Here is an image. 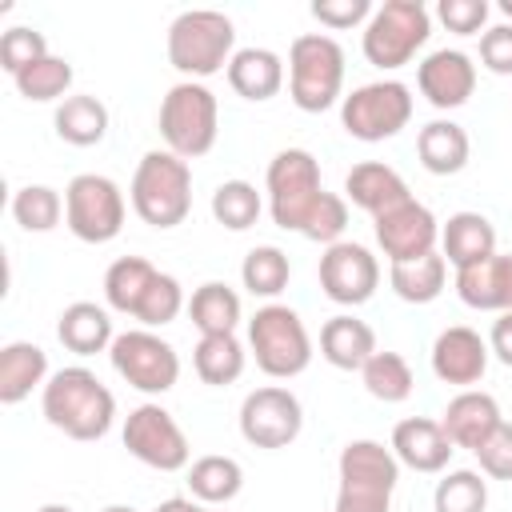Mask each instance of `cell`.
<instances>
[{"label":"cell","mask_w":512,"mask_h":512,"mask_svg":"<svg viewBox=\"0 0 512 512\" xmlns=\"http://www.w3.org/2000/svg\"><path fill=\"white\" fill-rule=\"evenodd\" d=\"M56 336H60V344L68 348V352H76V356H96V352H104V348H112V316H108V308H100V304H92V300H76V304H68L64 312H60V320H56Z\"/></svg>","instance_id":"26"},{"label":"cell","mask_w":512,"mask_h":512,"mask_svg":"<svg viewBox=\"0 0 512 512\" xmlns=\"http://www.w3.org/2000/svg\"><path fill=\"white\" fill-rule=\"evenodd\" d=\"M440 424H444V432H448V440H452L456 448L476 452V448L504 424V416H500L496 396H488V392H480V388H464V392H456V396L448 400Z\"/></svg>","instance_id":"20"},{"label":"cell","mask_w":512,"mask_h":512,"mask_svg":"<svg viewBox=\"0 0 512 512\" xmlns=\"http://www.w3.org/2000/svg\"><path fill=\"white\" fill-rule=\"evenodd\" d=\"M444 280H448V260L440 252H428L408 264H392V272H388L392 292L408 304H432L444 292Z\"/></svg>","instance_id":"32"},{"label":"cell","mask_w":512,"mask_h":512,"mask_svg":"<svg viewBox=\"0 0 512 512\" xmlns=\"http://www.w3.org/2000/svg\"><path fill=\"white\" fill-rule=\"evenodd\" d=\"M480 64L492 76H512V24H492L480 36Z\"/></svg>","instance_id":"46"},{"label":"cell","mask_w":512,"mask_h":512,"mask_svg":"<svg viewBox=\"0 0 512 512\" xmlns=\"http://www.w3.org/2000/svg\"><path fill=\"white\" fill-rule=\"evenodd\" d=\"M372 352H376V332L348 312L332 316L320 328V356L340 372H360L372 360Z\"/></svg>","instance_id":"24"},{"label":"cell","mask_w":512,"mask_h":512,"mask_svg":"<svg viewBox=\"0 0 512 512\" xmlns=\"http://www.w3.org/2000/svg\"><path fill=\"white\" fill-rule=\"evenodd\" d=\"M488 352L504 364V368H512V312H500L496 320H492V332H488Z\"/></svg>","instance_id":"47"},{"label":"cell","mask_w":512,"mask_h":512,"mask_svg":"<svg viewBox=\"0 0 512 512\" xmlns=\"http://www.w3.org/2000/svg\"><path fill=\"white\" fill-rule=\"evenodd\" d=\"M336 512H392L400 460L380 440H348L336 460Z\"/></svg>","instance_id":"4"},{"label":"cell","mask_w":512,"mask_h":512,"mask_svg":"<svg viewBox=\"0 0 512 512\" xmlns=\"http://www.w3.org/2000/svg\"><path fill=\"white\" fill-rule=\"evenodd\" d=\"M300 428H304V408L280 384H264L248 392L240 404V436L252 448H288L300 436Z\"/></svg>","instance_id":"14"},{"label":"cell","mask_w":512,"mask_h":512,"mask_svg":"<svg viewBox=\"0 0 512 512\" xmlns=\"http://www.w3.org/2000/svg\"><path fill=\"white\" fill-rule=\"evenodd\" d=\"M192 368L212 388L236 384L240 372H244V344L236 340V332H228V336H200L196 348H192Z\"/></svg>","instance_id":"33"},{"label":"cell","mask_w":512,"mask_h":512,"mask_svg":"<svg viewBox=\"0 0 512 512\" xmlns=\"http://www.w3.org/2000/svg\"><path fill=\"white\" fill-rule=\"evenodd\" d=\"M432 508L436 512H484L488 508V480H484V472H472V468L448 472L436 484V492H432Z\"/></svg>","instance_id":"40"},{"label":"cell","mask_w":512,"mask_h":512,"mask_svg":"<svg viewBox=\"0 0 512 512\" xmlns=\"http://www.w3.org/2000/svg\"><path fill=\"white\" fill-rule=\"evenodd\" d=\"M188 488H192V500L200 504H228L244 488V468L232 456H216V452L200 456L188 468Z\"/></svg>","instance_id":"34"},{"label":"cell","mask_w":512,"mask_h":512,"mask_svg":"<svg viewBox=\"0 0 512 512\" xmlns=\"http://www.w3.org/2000/svg\"><path fill=\"white\" fill-rule=\"evenodd\" d=\"M372 4L368 0H312V16L332 28V32H344V28H356L360 20H372Z\"/></svg>","instance_id":"45"},{"label":"cell","mask_w":512,"mask_h":512,"mask_svg":"<svg viewBox=\"0 0 512 512\" xmlns=\"http://www.w3.org/2000/svg\"><path fill=\"white\" fill-rule=\"evenodd\" d=\"M100 512H136L132 504H108V508H100Z\"/></svg>","instance_id":"49"},{"label":"cell","mask_w":512,"mask_h":512,"mask_svg":"<svg viewBox=\"0 0 512 512\" xmlns=\"http://www.w3.org/2000/svg\"><path fill=\"white\" fill-rule=\"evenodd\" d=\"M156 512H204V508H200V500H188V496H168V500H164Z\"/></svg>","instance_id":"48"},{"label":"cell","mask_w":512,"mask_h":512,"mask_svg":"<svg viewBox=\"0 0 512 512\" xmlns=\"http://www.w3.org/2000/svg\"><path fill=\"white\" fill-rule=\"evenodd\" d=\"M412 120V92L400 80H372L352 88V96L340 100V124L352 140L380 144L392 140Z\"/></svg>","instance_id":"10"},{"label":"cell","mask_w":512,"mask_h":512,"mask_svg":"<svg viewBox=\"0 0 512 512\" xmlns=\"http://www.w3.org/2000/svg\"><path fill=\"white\" fill-rule=\"evenodd\" d=\"M232 44H236L232 20L212 8H188L168 24V64L184 80H204L228 68L236 56Z\"/></svg>","instance_id":"5"},{"label":"cell","mask_w":512,"mask_h":512,"mask_svg":"<svg viewBox=\"0 0 512 512\" xmlns=\"http://www.w3.org/2000/svg\"><path fill=\"white\" fill-rule=\"evenodd\" d=\"M248 348L256 356V368L272 380H292L312 364V336L296 308L288 304H264L248 320Z\"/></svg>","instance_id":"7"},{"label":"cell","mask_w":512,"mask_h":512,"mask_svg":"<svg viewBox=\"0 0 512 512\" xmlns=\"http://www.w3.org/2000/svg\"><path fill=\"white\" fill-rule=\"evenodd\" d=\"M456 296L480 312H512V252H496L484 264L456 272Z\"/></svg>","instance_id":"21"},{"label":"cell","mask_w":512,"mask_h":512,"mask_svg":"<svg viewBox=\"0 0 512 512\" xmlns=\"http://www.w3.org/2000/svg\"><path fill=\"white\" fill-rule=\"evenodd\" d=\"M204 512H212V508H204Z\"/></svg>","instance_id":"52"},{"label":"cell","mask_w":512,"mask_h":512,"mask_svg":"<svg viewBox=\"0 0 512 512\" xmlns=\"http://www.w3.org/2000/svg\"><path fill=\"white\" fill-rule=\"evenodd\" d=\"M268 212L272 224L284 232H300L316 244H336L348 228V204L344 196L328 192L320 184V164L308 148H284L268 160L264 176Z\"/></svg>","instance_id":"1"},{"label":"cell","mask_w":512,"mask_h":512,"mask_svg":"<svg viewBox=\"0 0 512 512\" xmlns=\"http://www.w3.org/2000/svg\"><path fill=\"white\" fill-rule=\"evenodd\" d=\"M132 208L152 228H176L192 212V168L176 152H144V160L132 172Z\"/></svg>","instance_id":"3"},{"label":"cell","mask_w":512,"mask_h":512,"mask_svg":"<svg viewBox=\"0 0 512 512\" xmlns=\"http://www.w3.org/2000/svg\"><path fill=\"white\" fill-rule=\"evenodd\" d=\"M44 56H48V40H44V32H36L28 24H16L0 36V68L8 76H20L24 68H32Z\"/></svg>","instance_id":"41"},{"label":"cell","mask_w":512,"mask_h":512,"mask_svg":"<svg viewBox=\"0 0 512 512\" xmlns=\"http://www.w3.org/2000/svg\"><path fill=\"white\" fill-rule=\"evenodd\" d=\"M288 276H292V264H288V256H284L276 244H256V248L244 256V264H240L244 288H248L252 296H264V300L280 296V292L288 288Z\"/></svg>","instance_id":"36"},{"label":"cell","mask_w":512,"mask_h":512,"mask_svg":"<svg viewBox=\"0 0 512 512\" xmlns=\"http://www.w3.org/2000/svg\"><path fill=\"white\" fill-rule=\"evenodd\" d=\"M216 132H220V104H216L212 88L200 80L172 84L160 104V136H164L168 152H176L180 160H196V156L212 152Z\"/></svg>","instance_id":"8"},{"label":"cell","mask_w":512,"mask_h":512,"mask_svg":"<svg viewBox=\"0 0 512 512\" xmlns=\"http://www.w3.org/2000/svg\"><path fill=\"white\" fill-rule=\"evenodd\" d=\"M180 308H184V288H180V280L168 276V272H160V276L152 280V288H148V296H144L136 320H140L144 328H164V324H172V320L180 316Z\"/></svg>","instance_id":"42"},{"label":"cell","mask_w":512,"mask_h":512,"mask_svg":"<svg viewBox=\"0 0 512 512\" xmlns=\"http://www.w3.org/2000/svg\"><path fill=\"white\" fill-rule=\"evenodd\" d=\"M48 352L32 340H12L0 348V404H20L36 384H48Z\"/></svg>","instance_id":"28"},{"label":"cell","mask_w":512,"mask_h":512,"mask_svg":"<svg viewBox=\"0 0 512 512\" xmlns=\"http://www.w3.org/2000/svg\"><path fill=\"white\" fill-rule=\"evenodd\" d=\"M344 88V48L324 32H304L288 48V96L300 112H324Z\"/></svg>","instance_id":"6"},{"label":"cell","mask_w":512,"mask_h":512,"mask_svg":"<svg viewBox=\"0 0 512 512\" xmlns=\"http://www.w3.org/2000/svg\"><path fill=\"white\" fill-rule=\"evenodd\" d=\"M156 276L160 272L144 256H120V260H112L108 272H104V300H108V308H116V312H124V316L136 320V312H140V304H144V296H148V288H152Z\"/></svg>","instance_id":"29"},{"label":"cell","mask_w":512,"mask_h":512,"mask_svg":"<svg viewBox=\"0 0 512 512\" xmlns=\"http://www.w3.org/2000/svg\"><path fill=\"white\" fill-rule=\"evenodd\" d=\"M416 156H420L424 172L456 176L472 156V140L456 120H428L416 136Z\"/></svg>","instance_id":"25"},{"label":"cell","mask_w":512,"mask_h":512,"mask_svg":"<svg viewBox=\"0 0 512 512\" xmlns=\"http://www.w3.org/2000/svg\"><path fill=\"white\" fill-rule=\"evenodd\" d=\"M488 356H492V352H488V340H480L476 328L452 324V328H444V332L436 336V344H432V372H436V380H444V384L472 388V384L484 380Z\"/></svg>","instance_id":"18"},{"label":"cell","mask_w":512,"mask_h":512,"mask_svg":"<svg viewBox=\"0 0 512 512\" xmlns=\"http://www.w3.org/2000/svg\"><path fill=\"white\" fill-rule=\"evenodd\" d=\"M500 12L508 16V24H512V0H500Z\"/></svg>","instance_id":"51"},{"label":"cell","mask_w":512,"mask_h":512,"mask_svg":"<svg viewBox=\"0 0 512 512\" xmlns=\"http://www.w3.org/2000/svg\"><path fill=\"white\" fill-rule=\"evenodd\" d=\"M260 208H264V200H260L256 184H248V180H224V184L212 192V216H216V224H224L228 232L252 228V224L260 220Z\"/></svg>","instance_id":"39"},{"label":"cell","mask_w":512,"mask_h":512,"mask_svg":"<svg viewBox=\"0 0 512 512\" xmlns=\"http://www.w3.org/2000/svg\"><path fill=\"white\" fill-rule=\"evenodd\" d=\"M56 136L72 148H92L104 140L108 132V108L96 100V96H68L56 104Z\"/></svg>","instance_id":"31"},{"label":"cell","mask_w":512,"mask_h":512,"mask_svg":"<svg viewBox=\"0 0 512 512\" xmlns=\"http://www.w3.org/2000/svg\"><path fill=\"white\" fill-rule=\"evenodd\" d=\"M432 36V16L420 0H384L364 24V56L368 64L392 72L404 68Z\"/></svg>","instance_id":"9"},{"label":"cell","mask_w":512,"mask_h":512,"mask_svg":"<svg viewBox=\"0 0 512 512\" xmlns=\"http://www.w3.org/2000/svg\"><path fill=\"white\" fill-rule=\"evenodd\" d=\"M488 0H440L436 16L456 36H484L488 32Z\"/></svg>","instance_id":"43"},{"label":"cell","mask_w":512,"mask_h":512,"mask_svg":"<svg viewBox=\"0 0 512 512\" xmlns=\"http://www.w3.org/2000/svg\"><path fill=\"white\" fill-rule=\"evenodd\" d=\"M16 92L24 100H36V104H52V100H68V88H72V64L64 56H44L36 60L32 68H24L20 76H12Z\"/></svg>","instance_id":"37"},{"label":"cell","mask_w":512,"mask_h":512,"mask_svg":"<svg viewBox=\"0 0 512 512\" xmlns=\"http://www.w3.org/2000/svg\"><path fill=\"white\" fill-rule=\"evenodd\" d=\"M36 512H72L68 504H44V508H36Z\"/></svg>","instance_id":"50"},{"label":"cell","mask_w":512,"mask_h":512,"mask_svg":"<svg viewBox=\"0 0 512 512\" xmlns=\"http://www.w3.org/2000/svg\"><path fill=\"white\" fill-rule=\"evenodd\" d=\"M392 452L400 464H408L412 472H444L456 444L448 440L440 420L428 416H408L392 428Z\"/></svg>","instance_id":"19"},{"label":"cell","mask_w":512,"mask_h":512,"mask_svg":"<svg viewBox=\"0 0 512 512\" xmlns=\"http://www.w3.org/2000/svg\"><path fill=\"white\" fill-rule=\"evenodd\" d=\"M188 320L200 336H228L240 324V296L224 280H208L188 300Z\"/></svg>","instance_id":"30"},{"label":"cell","mask_w":512,"mask_h":512,"mask_svg":"<svg viewBox=\"0 0 512 512\" xmlns=\"http://www.w3.org/2000/svg\"><path fill=\"white\" fill-rule=\"evenodd\" d=\"M40 408L56 432H64L72 440H100L112 428L116 396L104 388V380L96 372L72 364V368H60L48 376Z\"/></svg>","instance_id":"2"},{"label":"cell","mask_w":512,"mask_h":512,"mask_svg":"<svg viewBox=\"0 0 512 512\" xmlns=\"http://www.w3.org/2000/svg\"><path fill=\"white\" fill-rule=\"evenodd\" d=\"M344 192H348V200H352L356 208H364L372 220L384 216V212H392V208H400L404 200H412L404 176H400L396 168L380 164V160L352 164V172L344 176Z\"/></svg>","instance_id":"22"},{"label":"cell","mask_w":512,"mask_h":512,"mask_svg":"<svg viewBox=\"0 0 512 512\" xmlns=\"http://www.w3.org/2000/svg\"><path fill=\"white\" fill-rule=\"evenodd\" d=\"M440 256L460 272L472 264H484L488 256H496V228L488 216L480 212H452L440 224Z\"/></svg>","instance_id":"23"},{"label":"cell","mask_w":512,"mask_h":512,"mask_svg":"<svg viewBox=\"0 0 512 512\" xmlns=\"http://www.w3.org/2000/svg\"><path fill=\"white\" fill-rule=\"evenodd\" d=\"M416 84H420V96L432 108L448 112V108L468 104V96L476 92V64L460 48H436V52H428L420 60Z\"/></svg>","instance_id":"17"},{"label":"cell","mask_w":512,"mask_h":512,"mask_svg":"<svg viewBox=\"0 0 512 512\" xmlns=\"http://www.w3.org/2000/svg\"><path fill=\"white\" fill-rule=\"evenodd\" d=\"M64 224L84 244H108L124 228V192L100 172H80L64 188Z\"/></svg>","instance_id":"11"},{"label":"cell","mask_w":512,"mask_h":512,"mask_svg":"<svg viewBox=\"0 0 512 512\" xmlns=\"http://www.w3.org/2000/svg\"><path fill=\"white\" fill-rule=\"evenodd\" d=\"M360 376H364L368 396H376L384 404H404L412 396V388H416V376H412V368H408V360L400 352H380L376 348L372 360L360 368Z\"/></svg>","instance_id":"35"},{"label":"cell","mask_w":512,"mask_h":512,"mask_svg":"<svg viewBox=\"0 0 512 512\" xmlns=\"http://www.w3.org/2000/svg\"><path fill=\"white\" fill-rule=\"evenodd\" d=\"M64 216V196L48 184H24L12 196V220L24 232H52Z\"/></svg>","instance_id":"38"},{"label":"cell","mask_w":512,"mask_h":512,"mask_svg":"<svg viewBox=\"0 0 512 512\" xmlns=\"http://www.w3.org/2000/svg\"><path fill=\"white\" fill-rule=\"evenodd\" d=\"M228 84L244 100H272L284 88V60L272 48H240L228 64Z\"/></svg>","instance_id":"27"},{"label":"cell","mask_w":512,"mask_h":512,"mask_svg":"<svg viewBox=\"0 0 512 512\" xmlns=\"http://www.w3.org/2000/svg\"><path fill=\"white\" fill-rule=\"evenodd\" d=\"M124 448L140 464H148L156 472H180V468H188V456H192L184 428L172 420L168 408H160L152 400L128 412V420H124Z\"/></svg>","instance_id":"13"},{"label":"cell","mask_w":512,"mask_h":512,"mask_svg":"<svg viewBox=\"0 0 512 512\" xmlns=\"http://www.w3.org/2000/svg\"><path fill=\"white\" fill-rule=\"evenodd\" d=\"M116 376L128 380V388L148 392V396H164L168 388H176L180 380V356L176 348L156 336L152 328H128L112 340L108 348Z\"/></svg>","instance_id":"12"},{"label":"cell","mask_w":512,"mask_h":512,"mask_svg":"<svg viewBox=\"0 0 512 512\" xmlns=\"http://www.w3.org/2000/svg\"><path fill=\"white\" fill-rule=\"evenodd\" d=\"M476 460L488 480H512V424L508 420L476 448Z\"/></svg>","instance_id":"44"},{"label":"cell","mask_w":512,"mask_h":512,"mask_svg":"<svg viewBox=\"0 0 512 512\" xmlns=\"http://www.w3.org/2000/svg\"><path fill=\"white\" fill-rule=\"evenodd\" d=\"M320 288L328 300L356 308V304L372 300V292L380 288V264L364 244L336 240L320 256Z\"/></svg>","instance_id":"15"},{"label":"cell","mask_w":512,"mask_h":512,"mask_svg":"<svg viewBox=\"0 0 512 512\" xmlns=\"http://www.w3.org/2000/svg\"><path fill=\"white\" fill-rule=\"evenodd\" d=\"M436 240H440V220L420 200H404L400 208L376 216V244L392 264H408L436 252Z\"/></svg>","instance_id":"16"}]
</instances>
